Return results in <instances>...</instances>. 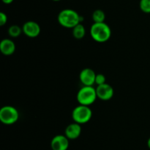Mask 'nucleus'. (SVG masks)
I'll return each mask as SVG.
<instances>
[{
  "instance_id": "423d86ee",
  "label": "nucleus",
  "mask_w": 150,
  "mask_h": 150,
  "mask_svg": "<svg viewBox=\"0 0 150 150\" xmlns=\"http://www.w3.org/2000/svg\"><path fill=\"white\" fill-rule=\"evenodd\" d=\"M96 74L95 71L90 68H85L79 74V79L83 86H93L95 84Z\"/></svg>"
},
{
  "instance_id": "f03ea898",
  "label": "nucleus",
  "mask_w": 150,
  "mask_h": 150,
  "mask_svg": "<svg viewBox=\"0 0 150 150\" xmlns=\"http://www.w3.org/2000/svg\"><path fill=\"white\" fill-rule=\"evenodd\" d=\"M90 35L98 43H105L111 37V29L105 22L94 23L90 27Z\"/></svg>"
},
{
  "instance_id": "aec40b11",
  "label": "nucleus",
  "mask_w": 150,
  "mask_h": 150,
  "mask_svg": "<svg viewBox=\"0 0 150 150\" xmlns=\"http://www.w3.org/2000/svg\"><path fill=\"white\" fill-rule=\"evenodd\" d=\"M53 1H61V0H53Z\"/></svg>"
},
{
  "instance_id": "4468645a",
  "label": "nucleus",
  "mask_w": 150,
  "mask_h": 150,
  "mask_svg": "<svg viewBox=\"0 0 150 150\" xmlns=\"http://www.w3.org/2000/svg\"><path fill=\"white\" fill-rule=\"evenodd\" d=\"M23 32V29L18 25H12L8 29V34L12 38H17L20 36Z\"/></svg>"
},
{
  "instance_id": "2eb2a0df",
  "label": "nucleus",
  "mask_w": 150,
  "mask_h": 150,
  "mask_svg": "<svg viewBox=\"0 0 150 150\" xmlns=\"http://www.w3.org/2000/svg\"><path fill=\"white\" fill-rule=\"evenodd\" d=\"M139 7L144 13H150V0H140Z\"/></svg>"
},
{
  "instance_id": "39448f33",
  "label": "nucleus",
  "mask_w": 150,
  "mask_h": 150,
  "mask_svg": "<svg viewBox=\"0 0 150 150\" xmlns=\"http://www.w3.org/2000/svg\"><path fill=\"white\" fill-rule=\"evenodd\" d=\"M19 119L17 109L11 105H5L0 109V121L5 125L16 123Z\"/></svg>"
},
{
  "instance_id": "9b49d317",
  "label": "nucleus",
  "mask_w": 150,
  "mask_h": 150,
  "mask_svg": "<svg viewBox=\"0 0 150 150\" xmlns=\"http://www.w3.org/2000/svg\"><path fill=\"white\" fill-rule=\"evenodd\" d=\"M0 51L5 56L11 55L16 51V44L11 39H2L0 42Z\"/></svg>"
},
{
  "instance_id": "1a4fd4ad",
  "label": "nucleus",
  "mask_w": 150,
  "mask_h": 150,
  "mask_svg": "<svg viewBox=\"0 0 150 150\" xmlns=\"http://www.w3.org/2000/svg\"><path fill=\"white\" fill-rule=\"evenodd\" d=\"M98 98L103 101H108L114 96V91L113 87L108 83L98 85L96 88Z\"/></svg>"
},
{
  "instance_id": "6ab92c4d",
  "label": "nucleus",
  "mask_w": 150,
  "mask_h": 150,
  "mask_svg": "<svg viewBox=\"0 0 150 150\" xmlns=\"http://www.w3.org/2000/svg\"><path fill=\"white\" fill-rule=\"evenodd\" d=\"M147 146L150 149V137L149 138V139L147 140Z\"/></svg>"
},
{
  "instance_id": "20e7f679",
  "label": "nucleus",
  "mask_w": 150,
  "mask_h": 150,
  "mask_svg": "<svg viewBox=\"0 0 150 150\" xmlns=\"http://www.w3.org/2000/svg\"><path fill=\"white\" fill-rule=\"evenodd\" d=\"M92 117V110L89 106L79 105L76 106L72 112V118L74 122L79 124H84L88 123Z\"/></svg>"
},
{
  "instance_id": "0eeeda50",
  "label": "nucleus",
  "mask_w": 150,
  "mask_h": 150,
  "mask_svg": "<svg viewBox=\"0 0 150 150\" xmlns=\"http://www.w3.org/2000/svg\"><path fill=\"white\" fill-rule=\"evenodd\" d=\"M23 32L29 38H36L40 34L41 28L39 24L34 21H28L22 26Z\"/></svg>"
},
{
  "instance_id": "f257e3e1",
  "label": "nucleus",
  "mask_w": 150,
  "mask_h": 150,
  "mask_svg": "<svg viewBox=\"0 0 150 150\" xmlns=\"http://www.w3.org/2000/svg\"><path fill=\"white\" fill-rule=\"evenodd\" d=\"M57 20L63 27L73 29L83 21V18L73 9H64L59 13Z\"/></svg>"
},
{
  "instance_id": "6e6552de",
  "label": "nucleus",
  "mask_w": 150,
  "mask_h": 150,
  "mask_svg": "<svg viewBox=\"0 0 150 150\" xmlns=\"http://www.w3.org/2000/svg\"><path fill=\"white\" fill-rule=\"evenodd\" d=\"M70 146V140L65 135H55L51 139V148L52 150H67Z\"/></svg>"
},
{
  "instance_id": "dca6fc26",
  "label": "nucleus",
  "mask_w": 150,
  "mask_h": 150,
  "mask_svg": "<svg viewBox=\"0 0 150 150\" xmlns=\"http://www.w3.org/2000/svg\"><path fill=\"white\" fill-rule=\"evenodd\" d=\"M106 83V78L105 75L103 74H97L96 78H95V84L98 85H103V84Z\"/></svg>"
},
{
  "instance_id": "a211bd4d",
  "label": "nucleus",
  "mask_w": 150,
  "mask_h": 150,
  "mask_svg": "<svg viewBox=\"0 0 150 150\" xmlns=\"http://www.w3.org/2000/svg\"><path fill=\"white\" fill-rule=\"evenodd\" d=\"M1 1H2V2L4 3V4H11V3H13V1H14V0H1Z\"/></svg>"
},
{
  "instance_id": "f8f14e48",
  "label": "nucleus",
  "mask_w": 150,
  "mask_h": 150,
  "mask_svg": "<svg viewBox=\"0 0 150 150\" xmlns=\"http://www.w3.org/2000/svg\"><path fill=\"white\" fill-rule=\"evenodd\" d=\"M86 35V29L81 23L73 28V35L76 39H82Z\"/></svg>"
},
{
  "instance_id": "f3484780",
  "label": "nucleus",
  "mask_w": 150,
  "mask_h": 150,
  "mask_svg": "<svg viewBox=\"0 0 150 150\" xmlns=\"http://www.w3.org/2000/svg\"><path fill=\"white\" fill-rule=\"evenodd\" d=\"M7 22V16L3 12L0 13V26H4Z\"/></svg>"
},
{
  "instance_id": "7ed1b4c3",
  "label": "nucleus",
  "mask_w": 150,
  "mask_h": 150,
  "mask_svg": "<svg viewBox=\"0 0 150 150\" xmlns=\"http://www.w3.org/2000/svg\"><path fill=\"white\" fill-rule=\"evenodd\" d=\"M97 96L96 88L93 86H83L78 91L76 99L79 104L90 106L96 101Z\"/></svg>"
},
{
  "instance_id": "9d476101",
  "label": "nucleus",
  "mask_w": 150,
  "mask_h": 150,
  "mask_svg": "<svg viewBox=\"0 0 150 150\" xmlns=\"http://www.w3.org/2000/svg\"><path fill=\"white\" fill-rule=\"evenodd\" d=\"M81 126L79 124L73 122L67 125L64 131V135L69 140L77 139L81 134Z\"/></svg>"
},
{
  "instance_id": "ddd939ff",
  "label": "nucleus",
  "mask_w": 150,
  "mask_h": 150,
  "mask_svg": "<svg viewBox=\"0 0 150 150\" xmlns=\"http://www.w3.org/2000/svg\"><path fill=\"white\" fill-rule=\"evenodd\" d=\"M92 20L94 21V23H102L105 22V13H104L103 10H95L92 13Z\"/></svg>"
}]
</instances>
